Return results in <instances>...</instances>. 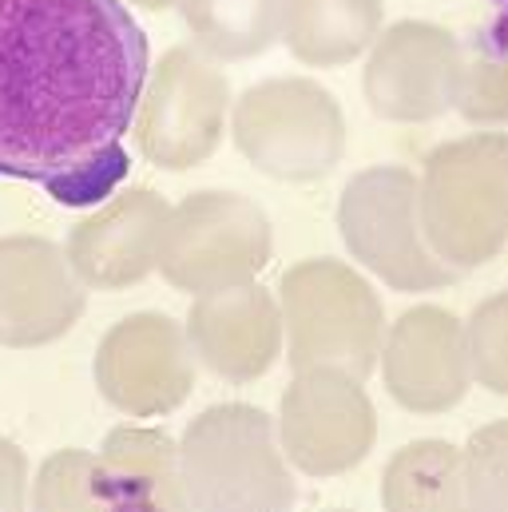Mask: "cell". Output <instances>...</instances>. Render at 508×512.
Returning <instances> with one entry per match:
<instances>
[{"label": "cell", "instance_id": "cell-1", "mask_svg": "<svg viewBox=\"0 0 508 512\" xmlns=\"http://www.w3.org/2000/svg\"><path fill=\"white\" fill-rule=\"evenodd\" d=\"M147 68L124 0H0V175L64 207L116 195Z\"/></svg>", "mask_w": 508, "mask_h": 512}, {"label": "cell", "instance_id": "cell-2", "mask_svg": "<svg viewBox=\"0 0 508 512\" xmlns=\"http://www.w3.org/2000/svg\"><path fill=\"white\" fill-rule=\"evenodd\" d=\"M183 485L203 509H254L290 501V485L270 449L266 417L247 405H223L195 421L183 449Z\"/></svg>", "mask_w": 508, "mask_h": 512}, {"label": "cell", "instance_id": "cell-3", "mask_svg": "<svg viewBox=\"0 0 508 512\" xmlns=\"http://www.w3.org/2000/svg\"><path fill=\"white\" fill-rule=\"evenodd\" d=\"M239 147L278 179L326 175L342 147L330 92L310 80H270L243 96L235 116Z\"/></svg>", "mask_w": 508, "mask_h": 512}, {"label": "cell", "instance_id": "cell-4", "mask_svg": "<svg viewBox=\"0 0 508 512\" xmlns=\"http://www.w3.org/2000/svg\"><path fill=\"white\" fill-rule=\"evenodd\" d=\"M266 219L239 195L203 191L167 215L159 266L183 290H219L266 262Z\"/></svg>", "mask_w": 508, "mask_h": 512}, {"label": "cell", "instance_id": "cell-5", "mask_svg": "<svg viewBox=\"0 0 508 512\" xmlns=\"http://www.w3.org/2000/svg\"><path fill=\"white\" fill-rule=\"evenodd\" d=\"M88 286L60 243L40 235L0 239V346L36 350L60 342L84 314Z\"/></svg>", "mask_w": 508, "mask_h": 512}, {"label": "cell", "instance_id": "cell-6", "mask_svg": "<svg viewBox=\"0 0 508 512\" xmlns=\"http://www.w3.org/2000/svg\"><path fill=\"white\" fill-rule=\"evenodd\" d=\"M227 112V80L199 56L175 48L163 56L135 112L139 151L159 167H195L219 139Z\"/></svg>", "mask_w": 508, "mask_h": 512}, {"label": "cell", "instance_id": "cell-7", "mask_svg": "<svg viewBox=\"0 0 508 512\" xmlns=\"http://www.w3.org/2000/svg\"><path fill=\"white\" fill-rule=\"evenodd\" d=\"M96 385L124 413L171 409L191 385L183 334L159 314L124 318L96 350Z\"/></svg>", "mask_w": 508, "mask_h": 512}, {"label": "cell", "instance_id": "cell-8", "mask_svg": "<svg viewBox=\"0 0 508 512\" xmlns=\"http://www.w3.org/2000/svg\"><path fill=\"white\" fill-rule=\"evenodd\" d=\"M167 231V207L147 187H135L104 203L92 219L76 223L68 258L88 290H124L155 262Z\"/></svg>", "mask_w": 508, "mask_h": 512}, {"label": "cell", "instance_id": "cell-9", "mask_svg": "<svg viewBox=\"0 0 508 512\" xmlns=\"http://www.w3.org/2000/svg\"><path fill=\"white\" fill-rule=\"evenodd\" d=\"M286 310L294 322V358H342L362 342L366 294L338 266H302L286 278Z\"/></svg>", "mask_w": 508, "mask_h": 512}, {"label": "cell", "instance_id": "cell-10", "mask_svg": "<svg viewBox=\"0 0 508 512\" xmlns=\"http://www.w3.org/2000/svg\"><path fill=\"white\" fill-rule=\"evenodd\" d=\"M191 338L219 374L227 378L262 374L278 342L270 298L258 286H239L199 302L191 318Z\"/></svg>", "mask_w": 508, "mask_h": 512}, {"label": "cell", "instance_id": "cell-11", "mask_svg": "<svg viewBox=\"0 0 508 512\" xmlns=\"http://www.w3.org/2000/svg\"><path fill=\"white\" fill-rule=\"evenodd\" d=\"M286 40L310 64L354 56L374 24V0H286Z\"/></svg>", "mask_w": 508, "mask_h": 512}, {"label": "cell", "instance_id": "cell-12", "mask_svg": "<svg viewBox=\"0 0 508 512\" xmlns=\"http://www.w3.org/2000/svg\"><path fill=\"white\" fill-rule=\"evenodd\" d=\"M282 4L286 0H187V24L215 56H251L274 40Z\"/></svg>", "mask_w": 508, "mask_h": 512}, {"label": "cell", "instance_id": "cell-13", "mask_svg": "<svg viewBox=\"0 0 508 512\" xmlns=\"http://www.w3.org/2000/svg\"><path fill=\"white\" fill-rule=\"evenodd\" d=\"M167 441L155 433L139 429H116L100 453V473H104V493L108 505H143L155 501L147 485L159 481V469L167 465Z\"/></svg>", "mask_w": 508, "mask_h": 512}, {"label": "cell", "instance_id": "cell-14", "mask_svg": "<svg viewBox=\"0 0 508 512\" xmlns=\"http://www.w3.org/2000/svg\"><path fill=\"white\" fill-rule=\"evenodd\" d=\"M92 505H108L104 493V473H100V457L80 453V449H60L52 453L32 485V509L64 512V509H92Z\"/></svg>", "mask_w": 508, "mask_h": 512}, {"label": "cell", "instance_id": "cell-15", "mask_svg": "<svg viewBox=\"0 0 508 512\" xmlns=\"http://www.w3.org/2000/svg\"><path fill=\"white\" fill-rule=\"evenodd\" d=\"M28 505V457L16 441L0 437V512H20Z\"/></svg>", "mask_w": 508, "mask_h": 512}, {"label": "cell", "instance_id": "cell-16", "mask_svg": "<svg viewBox=\"0 0 508 512\" xmlns=\"http://www.w3.org/2000/svg\"><path fill=\"white\" fill-rule=\"evenodd\" d=\"M131 4H143V8H167V4H175V0H131Z\"/></svg>", "mask_w": 508, "mask_h": 512}]
</instances>
